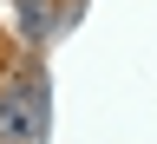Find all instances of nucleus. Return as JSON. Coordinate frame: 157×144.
<instances>
[{"label": "nucleus", "instance_id": "nucleus-2", "mask_svg": "<svg viewBox=\"0 0 157 144\" xmlns=\"http://www.w3.org/2000/svg\"><path fill=\"white\" fill-rule=\"evenodd\" d=\"M13 26H20V39H26V46H46V39L59 33V20H52L46 0H13Z\"/></svg>", "mask_w": 157, "mask_h": 144}, {"label": "nucleus", "instance_id": "nucleus-1", "mask_svg": "<svg viewBox=\"0 0 157 144\" xmlns=\"http://www.w3.org/2000/svg\"><path fill=\"white\" fill-rule=\"evenodd\" d=\"M0 144H46V85L20 79L0 98Z\"/></svg>", "mask_w": 157, "mask_h": 144}]
</instances>
